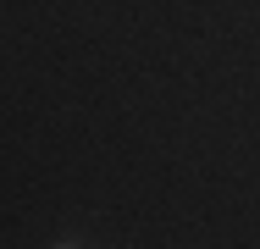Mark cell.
Segmentation results:
<instances>
[{"label": "cell", "instance_id": "6da1fadb", "mask_svg": "<svg viewBox=\"0 0 260 249\" xmlns=\"http://www.w3.org/2000/svg\"><path fill=\"white\" fill-rule=\"evenodd\" d=\"M61 249H78V244H61Z\"/></svg>", "mask_w": 260, "mask_h": 249}]
</instances>
